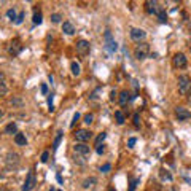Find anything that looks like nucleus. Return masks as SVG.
I'll list each match as a JSON object with an SVG mask.
<instances>
[{"label":"nucleus","mask_w":191,"mask_h":191,"mask_svg":"<svg viewBox=\"0 0 191 191\" xmlns=\"http://www.w3.org/2000/svg\"><path fill=\"white\" fill-rule=\"evenodd\" d=\"M78 119H80V113H75V115H73V119H72V123H70V126H73Z\"/></svg>","instance_id":"obj_38"},{"label":"nucleus","mask_w":191,"mask_h":191,"mask_svg":"<svg viewBox=\"0 0 191 191\" xmlns=\"http://www.w3.org/2000/svg\"><path fill=\"white\" fill-rule=\"evenodd\" d=\"M2 116H3V112H2V110H0V118H2Z\"/></svg>","instance_id":"obj_43"},{"label":"nucleus","mask_w":191,"mask_h":191,"mask_svg":"<svg viewBox=\"0 0 191 191\" xmlns=\"http://www.w3.org/2000/svg\"><path fill=\"white\" fill-rule=\"evenodd\" d=\"M7 16L10 18V21L15 22V21H16V18H18V16H16V11H15V8H10V10L7 11Z\"/></svg>","instance_id":"obj_24"},{"label":"nucleus","mask_w":191,"mask_h":191,"mask_svg":"<svg viewBox=\"0 0 191 191\" xmlns=\"http://www.w3.org/2000/svg\"><path fill=\"white\" fill-rule=\"evenodd\" d=\"M3 81H5V73L0 70V85H3Z\"/></svg>","instance_id":"obj_42"},{"label":"nucleus","mask_w":191,"mask_h":191,"mask_svg":"<svg viewBox=\"0 0 191 191\" xmlns=\"http://www.w3.org/2000/svg\"><path fill=\"white\" fill-rule=\"evenodd\" d=\"M186 58H185V54L183 53H177L175 56H174V65L175 67H179V69H185L186 67Z\"/></svg>","instance_id":"obj_9"},{"label":"nucleus","mask_w":191,"mask_h":191,"mask_svg":"<svg viewBox=\"0 0 191 191\" xmlns=\"http://www.w3.org/2000/svg\"><path fill=\"white\" fill-rule=\"evenodd\" d=\"M112 169V164H104L102 167H100V172H104V174H107L108 170Z\"/></svg>","instance_id":"obj_34"},{"label":"nucleus","mask_w":191,"mask_h":191,"mask_svg":"<svg viewBox=\"0 0 191 191\" xmlns=\"http://www.w3.org/2000/svg\"><path fill=\"white\" fill-rule=\"evenodd\" d=\"M129 35H131V38L134 42H143L145 37H147V32L143 29H139V27H134V29H131Z\"/></svg>","instance_id":"obj_5"},{"label":"nucleus","mask_w":191,"mask_h":191,"mask_svg":"<svg viewBox=\"0 0 191 191\" xmlns=\"http://www.w3.org/2000/svg\"><path fill=\"white\" fill-rule=\"evenodd\" d=\"M104 38H105V49H107V51H110V53H115V51L118 49V43L113 40L112 32H105Z\"/></svg>","instance_id":"obj_4"},{"label":"nucleus","mask_w":191,"mask_h":191,"mask_svg":"<svg viewBox=\"0 0 191 191\" xmlns=\"http://www.w3.org/2000/svg\"><path fill=\"white\" fill-rule=\"evenodd\" d=\"M162 7L159 5L158 0H145V10L148 15H158Z\"/></svg>","instance_id":"obj_3"},{"label":"nucleus","mask_w":191,"mask_h":191,"mask_svg":"<svg viewBox=\"0 0 191 191\" xmlns=\"http://www.w3.org/2000/svg\"><path fill=\"white\" fill-rule=\"evenodd\" d=\"M89 49H91V45H89L88 40H78V42H77V53L78 54L86 56V54L89 53Z\"/></svg>","instance_id":"obj_6"},{"label":"nucleus","mask_w":191,"mask_h":191,"mask_svg":"<svg viewBox=\"0 0 191 191\" xmlns=\"http://www.w3.org/2000/svg\"><path fill=\"white\" fill-rule=\"evenodd\" d=\"M94 183H97V179H96V177H91V179H86V180L83 182V188H89V186H92Z\"/></svg>","instance_id":"obj_21"},{"label":"nucleus","mask_w":191,"mask_h":191,"mask_svg":"<svg viewBox=\"0 0 191 191\" xmlns=\"http://www.w3.org/2000/svg\"><path fill=\"white\" fill-rule=\"evenodd\" d=\"M34 186H35V175L32 172H29L27 174V180L22 186V191H30V189H34Z\"/></svg>","instance_id":"obj_12"},{"label":"nucleus","mask_w":191,"mask_h":191,"mask_svg":"<svg viewBox=\"0 0 191 191\" xmlns=\"http://www.w3.org/2000/svg\"><path fill=\"white\" fill-rule=\"evenodd\" d=\"M96 151H97V155H104V151H105V150H104V145H102V147L99 145L97 148H96Z\"/></svg>","instance_id":"obj_40"},{"label":"nucleus","mask_w":191,"mask_h":191,"mask_svg":"<svg viewBox=\"0 0 191 191\" xmlns=\"http://www.w3.org/2000/svg\"><path fill=\"white\" fill-rule=\"evenodd\" d=\"M135 142H137V139H134V137H131V139L128 140V147H129V148H132V147L135 145Z\"/></svg>","instance_id":"obj_35"},{"label":"nucleus","mask_w":191,"mask_h":191,"mask_svg":"<svg viewBox=\"0 0 191 191\" xmlns=\"http://www.w3.org/2000/svg\"><path fill=\"white\" fill-rule=\"evenodd\" d=\"M92 119H94V115H92V113H88V115H85V123H86V124H91V123H92Z\"/></svg>","instance_id":"obj_30"},{"label":"nucleus","mask_w":191,"mask_h":191,"mask_svg":"<svg viewBox=\"0 0 191 191\" xmlns=\"http://www.w3.org/2000/svg\"><path fill=\"white\" fill-rule=\"evenodd\" d=\"M40 89H42V94H43V96H46V94H48V86H46L45 83H43L42 86H40Z\"/></svg>","instance_id":"obj_37"},{"label":"nucleus","mask_w":191,"mask_h":191,"mask_svg":"<svg viewBox=\"0 0 191 191\" xmlns=\"http://www.w3.org/2000/svg\"><path fill=\"white\" fill-rule=\"evenodd\" d=\"M0 191H7V189H5V188H2V189H0Z\"/></svg>","instance_id":"obj_46"},{"label":"nucleus","mask_w":191,"mask_h":191,"mask_svg":"<svg viewBox=\"0 0 191 191\" xmlns=\"http://www.w3.org/2000/svg\"><path fill=\"white\" fill-rule=\"evenodd\" d=\"M177 83H179V89L182 94H186L191 89V78L188 75H180L179 80H177Z\"/></svg>","instance_id":"obj_2"},{"label":"nucleus","mask_w":191,"mask_h":191,"mask_svg":"<svg viewBox=\"0 0 191 191\" xmlns=\"http://www.w3.org/2000/svg\"><path fill=\"white\" fill-rule=\"evenodd\" d=\"M129 99H131V94H129L128 91H123V92L119 94V104H121V105H126V104L129 102Z\"/></svg>","instance_id":"obj_16"},{"label":"nucleus","mask_w":191,"mask_h":191,"mask_svg":"<svg viewBox=\"0 0 191 191\" xmlns=\"http://www.w3.org/2000/svg\"><path fill=\"white\" fill-rule=\"evenodd\" d=\"M62 32L67 34V35H73V34H75V27H73V24L69 22V21H65V22L62 24Z\"/></svg>","instance_id":"obj_14"},{"label":"nucleus","mask_w":191,"mask_h":191,"mask_svg":"<svg viewBox=\"0 0 191 191\" xmlns=\"http://www.w3.org/2000/svg\"><path fill=\"white\" fill-rule=\"evenodd\" d=\"M32 21H34V24H35V26H37V24H42V22H43V16H42V13L37 11L35 15H34V19H32Z\"/></svg>","instance_id":"obj_23"},{"label":"nucleus","mask_w":191,"mask_h":191,"mask_svg":"<svg viewBox=\"0 0 191 191\" xmlns=\"http://www.w3.org/2000/svg\"><path fill=\"white\" fill-rule=\"evenodd\" d=\"M156 16L159 18V22H166V21H167V15H166V10H164V8H161Z\"/></svg>","instance_id":"obj_22"},{"label":"nucleus","mask_w":191,"mask_h":191,"mask_svg":"<svg viewBox=\"0 0 191 191\" xmlns=\"http://www.w3.org/2000/svg\"><path fill=\"white\" fill-rule=\"evenodd\" d=\"M134 124H135V128H140V123H139V115H134Z\"/></svg>","instance_id":"obj_39"},{"label":"nucleus","mask_w":191,"mask_h":191,"mask_svg":"<svg viewBox=\"0 0 191 191\" xmlns=\"http://www.w3.org/2000/svg\"><path fill=\"white\" fill-rule=\"evenodd\" d=\"M7 92H8L7 86H5V85H0V97H3V96H7Z\"/></svg>","instance_id":"obj_32"},{"label":"nucleus","mask_w":191,"mask_h":191,"mask_svg":"<svg viewBox=\"0 0 191 191\" xmlns=\"http://www.w3.org/2000/svg\"><path fill=\"white\" fill-rule=\"evenodd\" d=\"M91 137H92V134H91L89 131H86V129H80V131L75 132V139H77V142H83V143H86Z\"/></svg>","instance_id":"obj_7"},{"label":"nucleus","mask_w":191,"mask_h":191,"mask_svg":"<svg viewBox=\"0 0 191 191\" xmlns=\"http://www.w3.org/2000/svg\"><path fill=\"white\" fill-rule=\"evenodd\" d=\"M148 54H150V45L145 43V42H139V45L135 46V49H134V56H135V59H139V61L147 59Z\"/></svg>","instance_id":"obj_1"},{"label":"nucleus","mask_w":191,"mask_h":191,"mask_svg":"<svg viewBox=\"0 0 191 191\" xmlns=\"http://www.w3.org/2000/svg\"><path fill=\"white\" fill-rule=\"evenodd\" d=\"M70 70H72V75H75V77H78V75L81 73V69H80V64L73 61V62L70 64Z\"/></svg>","instance_id":"obj_18"},{"label":"nucleus","mask_w":191,"mask_h":191,"mask_svg":"<svg viewBox=\"0 0 191 191\" xmlns=\"http://www.w3.org/2000/svg\"><path fill=\"white\" fill-rule=\"evenodd\" d=\"M110 100H112V102L116 100V91H112V92H110Z\"/></svg>","instance_id":"obj_41"},{"label":"nucleus","mask_w":191,"mask_h":191,"mask_svg":"<svg viewBox=\"0 0 191 191\" xmlns=\"http://www.w3.org/2000/svg\"><path fill=\"white\" fill-rule=\"evenodd\" d=\"M139 182H140L139 179L132 180V183H131V186H129V191H135V186H137V183H139Z\"/></svg>","instance_id":"obj_33"},{"label":"nucleus","mask_w":191,"mask_h":191,"mask_svg":"<svg viewBox=\"0 0 191 191\" xmlns=\"http://www.w3.org/2000/svg\"><path fill=\"white\" fill-rule=\"evenodd\" d=\"M26 2H34V0H26Z\"/></svg>","instance_id":"obj_45"},{"label":"nucleus","mask_w":191,"mask_h":191,"mask_svg":"<svg viewBox=\"0 0 191 191\" xmlns=\"http://www.w3.org/2000/svg\"><path fill=\"white\" fill-rule=\"evenodd\" d=\"M11 105H16V107H22V99H19V97H13L11 100Z\"/></svg>","instance_id":"obj_27"},{"label":"nucleus","mask_w":191,"mask_h":191,"mask_svg":"<svg viewBox=\"0 0 191 191\" xmlns=\"http://www.w3.org/2000/svg\"><path fill=\"white\" fill-rule=\"evenodd\" d=\"M175 115H177V118H179V121H185V119L191 118V113L186 110L185 107H177L175 108Z\"/></svg>","instance_id":"obj_11"},{"label":"nucleus","mask_w":191,"mask_h":191,"mask_svg":"<svg viewBox=\"0 0 191 191\" xmlns=\"http://www.w3.org/2000/svg\"><path fill=\"white\" fill-rule=\"evenodd\" d=\"M24 16H26V13H24V11H22V13H19V15H18V18H16V21H15V24H16V26L22 24V21H24Z\"/></svg>","instance_id":"obj_29"},{"label":"nucleus","mask_w":191,"mask_h":191,"mask_svg":"<svg viewBox=\"0 0 191 191\" xmlns=\"http://www.w3.org/2000/svg\"><path fill=\"white\" fill-rule=\"evenodd\" d=\"M189 96H191V94H189ZM189 99H191V97H189Z\"/></svg>","instance_id":"obj_48"},{"label":"nucleus","mask_w":191,"mask_h":191,"mask_svg":"<svg viewBox=\"0 0 191 191\" xmlns=\"http://www.w3.org/2000/svg\"><path fill=\"white\" fill-rule=\"evenodd\" d=\"M58 191H62V189H58Z\"/></svg>","instance_id":"obj_47"},{"label":"nucleus","mask_w":191,"mask_h":191,"mask_svg":"<svg viewBox=\"0 0 191 191\" xmlns=\"http://www.w3.org/2000/svg\"><path fill=\"white\" fill-rule=\"evenodd\" d=\"M21 49H22V46L19 45L18 40H15V42H11V45L8 46V51H10V54H13V56H16V54H19V53H21Z\"/></svg>","instance_id":"obj_13"},{"label":"nucleus","mask_w":191,"mask_h":191,"mask_svg":"<svg viewBox=\"0 0 191 191\" xmlns=\"http://www.w3.org/2000/svg\"><path fill=\"white\" fill-rule=\"evenodd\" d=\"M48 107H49V112L54 110V107H53V96H49V97H48Z\"/></svg>","instance_id":"obj_36"},{"label":"nucleus","mask_w":191,"mask_h":191,"mask_svg":"<svg viewBox=\"0 0 191 191\" xmlns=\"http://www.w3.org/2000/svg\"><path fill=\"white\" fill-rule=\"evenodd\" d=\"M108 191H116V189H115V188H110V189H108Z\"/></svg>","instance_id":"obj_44"},{"label":"nucleus","mask_w":191,"mask_h":191,"mask_svg":"<svg viewBox=\"0 0 191 191\" xmlns=\"http://www.w3.org/2000/svg\"><path fill=\"white\" fill-rule=\"evenodd\" d=\"M48 159H49V153H48V151H43V153H42V158H40V161H42V162H48Z\"/></svg>","instance_id":"obj_31"},{"label":"nucleus","mask_w":191,"mask_h":191,"mask_svg":"<svg viewBox=\"0 0 191 191\" xmlns=\"http://www.w3.org/2000/svg\"><path fill=\"white\" fill-rule=\"evenodd\" d=\"M62 135H64V132L59 131L58 135H56V139H54V142H53V151H56V150H58V147H59V143H61V140H62Z\"/></svg>","instance_id":"obj_17"},{"label":"nucleus","mask_w":191,"mask_h":191,"mask_svg":"<svg viewBox=\"0 0 191 191\" xmlns=\"http://www.w3.org/2000/svg\"><path fill=\"white\" fill-rule=\"evenodd\" d=\"M15 142H16L18 145H21V147H26V145H27V139H26V135H24V134H21V132H16V134H15Z\"/></svg>","instance_id":"obj_15"},{"label":"nucleus","mask_w":191,"mask_h":191,"mask_svg":"<svg viewBox=\"0 0 191 191\" xmlns=\"http://www.w3.org/2000/svg\"><path fill=\"white\" fill-rule=\"evenodd\" d=\"M105 139H107V134H105V132L99 134V135H97V139H96V147H99V145H100V143H102Z\"/></svg>","instance_id":"obj_25"},{"label":"nucleus","mask_w":191,"mask_h":191,"mask_svg":"<svg viewBox=\"0 0 191 191\" xmlns=\"http://www.w3.org/2000/svg\"><path fill=\"white\" fill-rule=\"evenodd\" d=\"M115 118H116V123H118V124H124L126 118H124V115H123L121 110H116V112H115Z\"/></svg>","instance_id":"obj_19"},{"label":"nucleus","mask_w":191,"mask_h":191,"mask_svg":"<svg viewBox=\"0 0 191 191\" xmlns=\"http://www.w3.org/2000/svg\"><path fill=\"white\" fill-rule=\"evenodd\" d=\"M7 166L16 169L19 166V155L18 153H8L7 155Z\"/></svg>","instance_id":"obj_10"},{"label":"nucleus","mask_w":191,"mask_h":191,"mask_svg":"<svg viewBox=\"0 0 191 191\" xmlns=\"http://www.w3.org/2000/svg\"><path fill=\"white\" fill-rule=\"evenodd\" d=\"M16 131H18L16 123H10V124L5 128V132H7V134H16Z\"/></svg>","instance_id":"obj_20"},{"label":"nucleus","mask_w":191,"mask_h":191,"mask_svg":"<svg viewBox=\"0 0 191 191\" xmlns=\"http://www.w3.org/2000/svg\"><path fill=\"white\" fill-rule=\"evenodd\" d=\"M161 179H162V180H167V182H172V175H170L169 172H164V170H162V172H161Z\"/></svg>","instance_id":"obj_28"},{"label":"nucleus","mask_w":191,"mask_h":191,"mask_svg":"<svg viewBox=\"0 0 191 191\" xmlns=\"http://www.w3.org/2000/svg\"><path fill=\"white\" fill-rule=\"evenodd\" d=\"M73 151H75L77 155H83V156H86V155L91 153V148H89L86 143H83V142H78V143L73 145Z\"/></svg>","instance_id":"obj_8"},{"label":"nucleus","mask_w":191,"mask_h":191,"mask_svg":"<svg viewBox=\"0 0 191 191\" xmlns=\"http://www.w3.org/2000/svg\"><path fill=\"white\" fill-rule=\"evenodd\" d=\"M61 15H59V13H53V15H51V21L54 22V24H58V22H61Z\"/></svg>","instance_id":"obj_26"}]
</instances>
